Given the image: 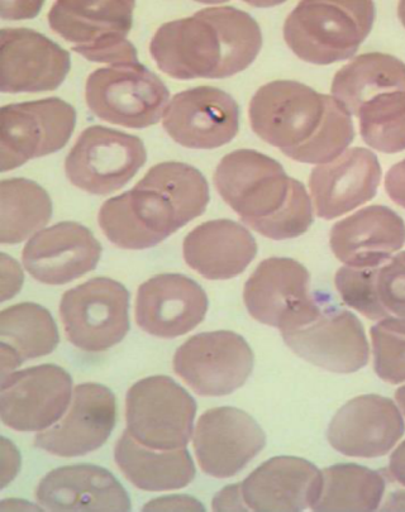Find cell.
I'll return each instance as SVG.
<instances>
[{
    "mask_svg": "<svg viewBox=\"0 0 405 512\" xmlns=\"http://www.w3.org/2000/svg\"><path fill=\"white\" fill-rule=\"evenodd\" d=\"M2 193L3 244H17L41 231L52 217L49 194L35 181L8 179L0 184Z\"/></svg>",
    "mask_w": 405,
    "mask_h": 512,
    "instance_id": "cell-32",
    "label": "cell"
},
{
    "mask_svg": "<svg viewBox=\"0 0 405 512\" xmlns=\"http://www.w3.org/2000/svg\"><path fill=\"white\" fill-rule=\"evenodd\" d=\"M376 300L385 319L405 322V252L373 269Z\"/></svg>",
    "mask_w": 405,
    "mask_h": 512,
    "instance_id": "cell-35",
    "label": "cell"
},
{
    "mask_svg": "<svg viewBox=\"0 0 405 512\" xmlns=\"http://www.w3.org/2000/svg\"><path fill=\"white\" fill-rule=\"evenodd\" d=\"M395 399H397L399 408L405 416V386L400 387V389L395 392Z\"/></svg>",
    "mask_w": 405,
    "mask_h": 512,
    "instance_id": "cell-42",
    "label": "cell"
},
{
    "mask_svg": "<svg viewBox=\"0 0 405 512\" xmlns=\"http://www.w3.org/2000/svg\"><path fill=\"white\" fill-rule=\"evenodd\" d=\"M102 246L87 227L57 223L33 236L23 250V266L46 285H65L95 270Z\"/></svg>",
    "mask_w": 405,
    "mask_h": 512,
    "instance_id": "cell-22",
    "label": "cell"
},
{
    "mask_svg": "<svg viewBox=\"0 0 405 512\" xmlns=\"http://www.w3.org/2000/svg\"><path fill=\"white\" fill-rule=\"evenodd\" d=\"M380 180L378 157L362 147L351 148L335 161L314 167L309 189L318 217L336 219L370 202Z\"/></svg>",
    "mask_w": 405,
    "mask_h": 512,
    "instance_id": "cell-23",
    "label": "cell"
},
{
    "mask_svg": "<svg viewBox=\"0 0 405 512\" xmlns=\"http://www.w3.org/2000/svg\"><path fill=\"white\" fill-rule=\"evenodd\" d=\"M254 368V353L240 334L200 333L180 346L174 370L202 396H226L240 389Z\"/></svg>",
    "mask_w": 405,
    "mask_h": 512,
    "instance_id": "cell-13",
    "label": "cell"
},
{
    "mask_svg": "<svg viewBox=\"0 0 405 512\" xmlns=\"http://www.w3.org/2000/svg\"><path fill=\"white\" fill-rule=\"evenodd\" d=\"M385 190L395 204L405 209V160L389 170L385 177Z\"/></svg>",
    "mask_w": 405,
    "mask_h": 512,
    "instance_id": "cell-39",
    "label": "cell"
},
{
    "mask_svg": "<svg viewBox=\"0 0 405 512\" xmlns=\"http://www.w3.org/2000/svg\"><path fill=\"white\" fill-rule=\"evenodd\" d=\"M162 124L179 145L193 150H213L237 136L240 108L223 90L198 86L175 95L165 110Z\"/></svg>",
    "mask_w": 405,
    "mask_h": 512,
    "instance_id": "cell-16",
    "label": "cell"
},
{
    "mask_svg": "<svg viewBox=\"0 0 405 512\" xmlns=\"http://www.w3.org/2000/svg\"><path fill=\"white\" fill-rule=\"evenodd\" d=\"M130 293L121 282L97 277L66 291L60 303L69 342L85 352H104L130 330Z\"/></svg>",
    "mask_w": 405,
    "mask_h": 512,
    "instance_id": "cell-9",
    "label": "cell"
},
{
    "mask_svg": "<svg viewBox=\"0 0 405 512\" xmlns=\"http://www.w3.org/2000/svg\"><path fill=\"white\" fill-rule=\"evenodd\" d=\"M195 414L193 397L168 376L146 377L127 392V432L156 451L187 447Z\"/></svg>",
    "mask_w": 405,
    "mask_h": 512,
    "instance_id": "cell-8",
    "label": "cell"
},
{
    "mask_svg": "<svg viewBox=\"0 0 405 512\" xmlns=\"http://www.w3.org/2000/svg\"><path fill=\"white\" fill-rule=\"evenodd\" d=\"M362 140L374 150H405V90L376 95L357 110Z\"/></svg>",
    "mask_w": 405,
    "mask_h": 512,
    "instance_id": "cell-33",
    "label": "cell"
},
{
    "mask_svg": "<svg viewBox=\"0 0 405 512\" xmlns=\"http://www.w3.org/2000/svg\"><path fill=\"white\" fill-rule=\"evenodd\" d=\"M132 0H60L50 9L49 23L85 59L109 66L138 62L127 40L133 26Z\"/></svg>",
    "mask_w": 405,
    "mask_h": 512,
    "instance_id": "cell-5",
    "label": "cell"
},
{
    "mask_svg": "<svg viewBox=\"0 0 405 512\" xmlns=\"http://www.w3.org/2000/svg\"><path fill=\"white\" fill-rule=\"evenodd\" d=\"M214 511H249L243 500L241 483L223 488L213 500Z\"/></svg>",
    "mask_w": 405,
    "mask_h": 512,
    "instance_id": "cell-38",
    "label": "cell"
},
{
    "mask_svg": "<svg viewBox=\"0 0 405 512\" xmlns=\"http://www.w3.org/2000/svg\"><path fill=\"white\" fill-rule=\"evenodd\" d=\"M285 344L304 361L335 373H352L369 362V343L351 311L322 303L316 317L281 332Z\"/></svg>",
    "mask_w": 405,
    "mask_h": 512,
    "instance_id": "cell-14",
    "label": "cell"
},
{
    "mask_svg": "<svg viewBox=\"0 0 405 512\" xmlns=\"http://www.w3.org/2000/svg\"><path fill=\"white\" fill-rule=\"evenodd\" d=\"M169 89L140 62L95 70L85 85L90 110L108 123L126 128L154 126L164 117Z\"/></svg>",
    "mask_w": 405,
    "mask_h": 512,
    "instance_id": "cell-7",
    "label": "cell"
},
{
    "mask_svg": "<svg viewBox=\"0 0 405 512\" xmlns=\"http://www.w3.org/2000/svg\"><path fill=\"white\" fill-rule=\"evenodd\" d=\"M207 311L206 291L184 275H157L138 289L136 322L157 338L173 339L192 332L206 318Z\"/></svg>",
    "mask_w": 405,
    "mask_h": 512,
    "instance_id": "cell-21",
    "label": "cell"
},
{
    "mask_svg": "<svg viewBox=\"0 0 405 512\" xmlns=\"http://www.w3.org/2000/svg\"><path fill=\"white\" fill-rule=\"evenodd\" d=\"M214 184L242 222L264 237L275 241L297 238L313 224L306 186L264 153H228L217 166Z\"/></svg>",
    "mask_w": 405,
    "mask_h": 512,
    "instance_id": "cell-3",
    "label": "cell"
},
{
    "mask_svg": "<svg viewBox=\"0 0 405 512\" xmlns=\"http://www.w3.org/2000/svg\"><path fill=\"white\" fill-rule=\"evenodd\" d=\"M73 396V380L63 367L41 365L3 377L0 415L17 432H40L61 419Z\"/></svg>",
    "mask_w": 405,
    "mask_h": 512,
    "instance_id": "cell-15",
    "label": "cell"
},
{
    "mask_svg": "<svg viewBox=\"0 0 405 512\" xmlns=\"http://www.w3.org/2000/svg\"><path fill=\"white\" fill-rule=\"evenodd\" d=\"M75 123L73 105L59 98L3 107L0 112L2 172L60 151L70 141Z\"/></svg>",
    "mask_w": 405,
    "mask_h": 512,
    "instance_id": "cell-12",
    "label": "cell"
},
{
    "mask_svg": "<svg viewBox=\"0 0 405 512\" xmlns=\"http://www.w3.org/2000/svg\"><path fill=\"white\" fill-rule=\"evenodd\" d=\"M38 504L49 511H130L125 488L111 472L93 464L57 468L37 487Z\"/></svg>",
    "mask_w": 405,
    "mask_h": 512,
    "instance_id": "cell-26",
    "label": "cell"
},
{
    "mask_svg": "<svg viewBox=\"0 0 405 512\" xmlns=\"http://www.w3.org/2000/svg\"><path fill=\"white\" fill-rule=\"evenodd\" d=\"M322 488V471L297 457L271 458L241 483L243 500L252 511L313 509Z\"/></svg>",
    "mask_w": 405,
    "mask_h": 512,
    "instance_id": "cell-24",
    "label": "cell"
},
{
    "mask_svg": "<svg viewBox=\"0 0 405 512\" xmlns=\"http://www.w3.org/2000/svg\"><path fill=\"white\" fill-rule=\"evenodd\" d=\"M405 432L402 413L387 397L364 395L342 406L328 427V442L347 457L388 454Z\"/></svg>",
    "mask_w": 405,
    "mask_h": 512,
    "instance_id": "cell-20",
    "label": "cell"
},
{
    "mask_svg": "<svg viewBox=\"0 0 405 512\" xmlns=\"http://www.w3.org/2000/svg\"><path fill=\"white\" fill-rule=\"evenodd\" d=\"M243 300L252 318L280 332L299 327L316 317L322 301L311 294V276L292 258L262 261L246 282Z\"/></svg>",
    "mask_w": 405,
    "mask_h": 512,
    "instance_id": "cell-11",
    "label": "cell"
},
{
    "mask_svg": "<svg viewBox=\"0 0 405 512\" xmlns=\"http://www.w3.org/2000/svg\"><path fill=\"white\" fill-rule=\"evenodd\" d=\"M404 243V220L384 205H371L340 220L330 238L338 260L356 269L384 265Z\"/></svg>",
    "mask_w": 405,
    "mask_h": 512,
    "instance_id": "cell-25",
    "label": "cell"
},
{
    "mask_svg": "<svg viewBox=\"0 0 405 512\" xmlns=\"http://www.w3.org/2000/svg\"><path fill=\"white\" fill-rule=\"evenodd\" d=\"M71 68L69 52L28 28L0 32V89L3 93L52 92Z\"/></svg>",
    "mask_w": 405,
    "mask_h": 512,
    "instance_id": "cell-17",
    "label": "cell"
},
{
    "mask_svg": "<svg viewBox=\"0 0 405 512\" xmlns=\"http://www.w3.org/2000/svg\"><path fill=\"white\" fill-rule=\"evenodd\" d=\"M116 396L99 384L76 386L69 413L36 435L35 445L57 457L73 458L97 451L116 427Z\"/></svg>",
    "mask_w": 405,
    "mask_h": 512,
    "instance_id": "cell-19",
    "label": "cell"
},
{
    "mask_svg": "<svg viewBox=\"0 0 405 512\" xmlns=\"http://www.w3.org/2000/svg\"><path fill=\"white\" fill-rule=\"evenodd\" d=\"M262 47L259 23L235 7H211L165 23L150 45L162 73L178 80L225 79L246 70Z\"/></svg>",
    "mask_w": 405,
    "mask_h": 512,
    "instance_id": "cell-2",
    "label": "cell"
},
{
    "mask_svg": "<svg viewBox=\"0 0 405 512\" xmlns=\"http://www.w3.org/2000/svg\"><path fill=\"white\" fill-rule=\"evenodd\" d=\"M389 470L395 480L405 487V442L395 449L390 458Z\"/></svg>",
    "mask_w": 405,
    "mask_h": 512,
    "instance_id": "cell-40",
    "label": "cell"
},
{
    "mask_svg": "<svg viewBox=\"0 0 405 512\" xmlns=\"http://www.w3.org/2000/svg\"><path fill=\"white\" fill-rule=\"evenodd\" d=\"M383 509L387 511H405V491H398L390 495Z\"/></svg>",
    "mask_w": 405,
    "mask_h": 512,
    "instance_id": "cell-41",
    "label": "cell"
},
{
    "mask_svg": "<svg viewBox=\"0 0 405 512\" xmlns=\"http://www.w3.org/2000/svg\"><path fill=\"white\" fill-rule=\"evenodd\" d=\"M114 458L127 480L144 491L179 490L195 477L194 462L187 449L156 451L136 442L127 430L118 440Z\"/></svg>",
    "mask_w": 405,
    "mask_h": 512,
    "instance_id": "cell-28",
    "label": "cell"
},
{
    "mask_svg": "<svg viewBox=\"0 0 405 512\" xmlns=\"http://www.w3.org/2000/svg\"><path fill=\"white\" fill-rule=\"evenodd\" d=\"M266 435L249 414L235 408L207 411L198 420L194 449L200 468L216 478H230L259 454Z\"/></svg>",
    "mask_w": 405,
    "mask_h": 512,
    "instance_id": "cell-18",
    "label": "cell"
},
{
    "mask_svg": "<svg viewBox=\"0 0 405 512\" xmlns=\"http://www.w3.org/2000/svg\"><path fill=\"white\" fill-rule=\"evenodd\" d=\"M323 473L321 497L314 511H375L385 491L379 472L357 464H336Z\"/></svg>",
    "mask_w": 405,
    "mask_h": 512,
    "instance_id": "cell-31",
    "label": "cell"
},
{
    "mask_svg": "<svg viewBox=\"0 0 405 512\" xmlns=\"http://www.w3.org/2000/svg\"><path fill=\"white\" fill-rule=\"evenodd\" d=\"M376 375L388 384L405 382V322L395 318L380 320L371 329Z\"/></svg>",
    "mask_w": 405,
    "mask_h": 512,
    "instance_id": "cell-34",
    "label": "cell"
},
{
    "mask_svg": "<svg viewBox=\"0 0 405 512\" xmlns=\"http://www.w3.org/2000/svg\"><path fill=\"white\" fill-rule=\"evenodd\" d=\"M374 21L373 2H302L285 21L284 38L299 59L330 65L354 56Z\"/></svg>",
    "mask_w": 405,
    "mask_h": 512,
    "instance_id": "cell-4",
    "label": "cell"
},
{
    "mask_svg": "<svg viewBox=\"0 0 405 512\" xmlns=\"http://www.w3.org/2000/svg\"><path fill=\"white\" fill-rule=\"evenodd\" d=\"M208 203L202 172L183 162H162L135 188L103 204L99 226L119 248L147 250L206 212Z\"/></svg>",
    "mask_w": 405,
    "mask_h": 512,
    "instance_id": "cell-1",
    "label": "cell"
},
{
    "mask_svg": "<svg viewBox=\"0 0 405 512\" xmlns=\"http://www.w3.org/2000/svg\"><path fill=\"white\" fill-rule=\"evenodd\" d=\"M190 269L208 280H230L241 275L257 255V243L241 224L211 220L193 229L184 241Z\"/></svg>",
    "mask_w": 405,
    "mask_h": 512,
    "instance_id": "cell-27",
    "label": "cell"
},
{
    "mask_svg": "<svg viewBox=\"0 0 405 512\" xmlns=\"http://www.w3.org/2000/svg\"><path fill=\"white\" fill-rule=\"evenodd\" d=\"M145 511H204V506L190 496L161 497L145 505Z\"/></svg>",
    "mask_w": 405,
    "mask_h": 512,
    "instance_id": "cell-37",
    "label": "cell"
},
{
    "mask_svg": "<svg viewBox=\"0 0 405 512\" xmlns=\"http://www.w3.org/2000/svg\"><path fill=\"white\" fill-rule=\"evenodd\" d=\"M398 14H399L400 21H402L403 26L405 27V2L399 3Z\"/></svg>",
    "mask_w": 405,
    "mask_h": 512,
    "instance_id": "cell-43",
    "label": "cell"
},
{
    "mask_svg": "<svg viewBox=\"0 0 405 512\" xmlns=\"http://www.w3.org/2000/svg\"><path fill=\"white\" fill-rule=\"evenodd\" d=\"M3 377L23 362L47 356L59 344V330L44 306L22 303L9 306L0 315Z\"/></svg>",
    "mask_w": 405,
    "mask_h": 512,
    "instance_id": "cell-29",
    "label": "cell"
},
{
    "mask_svg": "<svg viewBox=\"0 0 405 512\" xmlns=\"http://www.w3.org/2000/svg\"><path fill=\"white\" fill-rule=\"evenodd\" d=\"M330 100L331 95L319 94L298 81H271L251 99L252 131L292 159L321 132Z\"/></svg>",
    "mask_w": 405,
    "mask_h": 512,
    "instance_id": "cell-6",
    "label": "cell"
},
{
    "mask_svg": "<svg viewBox=\"0 0 405 512\" xmlns=\"http://www.w3.org/2000/svg\"><path fill=\"white\" fill-rule=\"evenodd\" d=\"M140 138L102 126L85 129L65 160L66 176L80 190L109 195L122 189L146 164Z\"/></svg>",
    "mask_w": 405,
    "mask_h": 512,
    "instance_id": "cell-10",
    "label": "cell"
},
{
    "mask_svg": "<svg viewBox=\"0 0 405 512\" xmlns=\"http://www.w3.org/2000/svg\"><path fill=\"white\" fill-rule=\"evenodd\" d=\"M373 269H356L345 266L337 271L336 287L338 294L350 308L359 311L364 317L371 320L385 319L376 300Z\"/></svg>",
    "mask_w": 405,
    "mask_h": 512,
    "instance_id": "cell-36",
    "label": "cell"
},
{
    "mask_svg": "<svg viewBox=\"0 0 405 512\" xmlns=\"http://www.w3.org/2000/svg\"><path fill=\"white\" fill-rule=\"evenodd\" d=\"M405 90V64L392 55L365 54L338 71L332 83V97L351 114L376 95Z\"/></svg>",
    "mask_w": 405,
    "mask_h": 512,
    "instance_id": "cell-30",
    "label": "cell"
}]
</instances>
